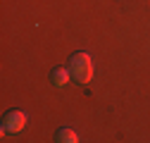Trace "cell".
Masks as SVG:
<instances>
[{
    "instance_id": "6da1fadb",
    "label": "cell",
    "mask_w": 150,
    "mask_h": 143,
    "mask_svg": "<svg viewBox=\"0 0 150 143\" xmlns=\"http://www.w3.org/2000/svg\"><path fill=\"white\" fill-rule=\"evenodd\" d=\"M69 72L76 84H88L93 79V60L88 52H76L69 60Z\"/></svg>"
},
{
    "instance_id": "7a4b0ae2",
    "label": "cell",
    "mask_w": 150,
    "mask_h": 143,
    "mask_svg": "<svg viewBox=\"0 0 150 143\" xmlns=\"http://www.w3.org/2000/svg\"><path fill=\"white\" fill-rule=\"evenodd\" d=\"M24 124H26V115L22 110H12L5 115V131H22L24 129Z\"/></svg>"
},
{
    "instance_id": "3957f363",
    "label": "cell",
    "mask_w": 150,
    "mask_h": 143,
    "mask_svg": "<svg viewBox=\"0 0 150 143\" xmlns=\"http://www.w3.org/2000/svg\"><path fill=\"white\" fill-rule=\"evenodd\" d=\"M50 79H52V84L57 86V88H64V86H67V81H69V72H67V69H62V67H57V69H52Z\"/></svg>"
},
{
    "instance_id": "277c9868",
    "label": "cell",
    "mask_w": 150,
    "mask_h": 143,
    "mask_svg": "<svg viewBox=\"0 0 150 143\" xmlns=\"http://www.w3.org/2000/svg\"><path fill=\"white\" fill-rule=\"evenodd\" d=\"M57 141H60V143H76L79 136H76V131H71V129H62V131L57 134Z\"/></svg>"
}]
</instances>
